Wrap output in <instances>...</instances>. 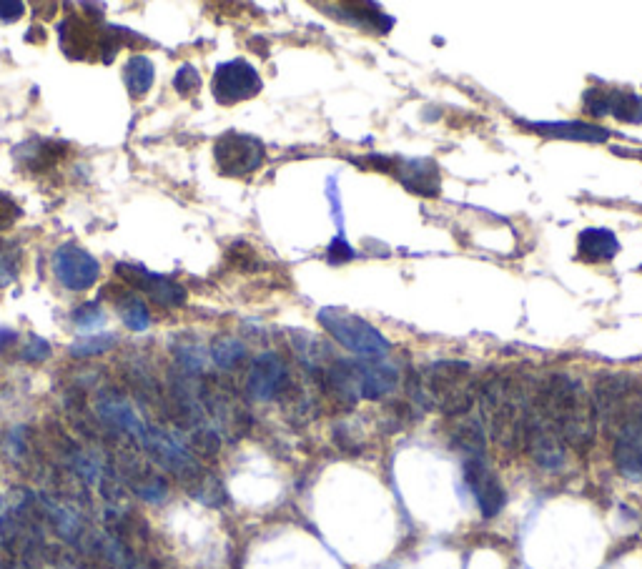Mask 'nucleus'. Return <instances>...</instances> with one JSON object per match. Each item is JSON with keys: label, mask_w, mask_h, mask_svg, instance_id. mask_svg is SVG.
Listing matches in <instances>:
<instances>
[{"label": "nucleus", "mask_w": 642, "mask_h": 569, "mask_svg": "<svg viewBox=\"0 0 642 569\" xmlns=\"http://www.w3.org/2000/svg\"><path fill=\"white\" fill-rule=\"evenodd\" d=\"M53 274L68 291H88L101 276V264L76 244H63L53 254Z\"/></svg>", "instance_id": "1a4fd4ad"}, {"label": "nucleus", "mask_w": 642, "mask_h": 569, "mask_svg": "<svg viewBox=\"0 0 642 569\" xmlns=\"http://www.w3.org/2000/svg\"><path fill=\"white\" fill-rule=\"evenodd\" d=\"M409 394L427 407L442 409L449 417H462L472 409L477 397L472 366L464 361H437L427 369L422 384Z\"/></svg>", "instance_id": "7ed1b4c3"}, {"label": "nucleus", "mask_w": 642, "mask_h": 569, "mask_svg": "<svg viewBox=\"0 0 642 569\" xmlns=\"http://www.w3.org/2000/svg\"><path fill=\"white\" fill-rule=\"evenodd\" d=\"M16 339H18V334H16V331H8V329H3V331H0V351L6 349V346L16 344Z\"/></svg>", "instance_id": "2f4dec72"}, {"label": "nucleus", "mask_w": 642, "mask_h": 569, "mask_svg": "<svg viewBox=\"0 0 642 569\" xmlns=\"http://www.w3.org/2000/svg\"><path fill=\"white\" fill-rule=\"evenodd\" d=\"M211 354H214V361L221 369H234L246 356V346L239 339H234V336H221V339H216Z\"/></svg>", "instance_id": "5701e85b"}, {"label": "nucleus", "mask_w": 642, "mask_h": 569, "mask_svg": "<svg viewBox=\"0 0 642 569\" xmlns=\"http://www.w3.org/2000/svg\"><path fill=\"white\" fill-rule=\"evenodd\" d=\"M327 259H329V264H347V261L354 259V249L347 244V241H344V236H337V239L329 244Z\"/></svg>", "instance_id": "cd10ccee"}, {"label": "nucleus", "mask_w": 642, "mask_h": 569, "mask_svg": "<svg viewBox=\"0 0 642 569\" xmlns=\"http://www.w3.org/2000/svg\"><path fill=\"white\" fill-rule=\"evenodd\" d=\"M585 111L590 116H615L622 123H642V96L615 88H590L585 93Z\"/></svg>", "instance_id": "f8f14e48"}, {"label": "nucleus", "mask_w": 642, "mask_h": 569, "mask_svg": "<svg viewBox=\"0 0 642 569\" xmlns=\"http://www.w3.org/2000/svg\"><path fill=\"white\" fill-rule=\"evenodd\" d=\"M0 504H3V499H0Z\"/></svg>", "instance_id": "473e14b6"}, {"label": "nucleus", "mask_w": 642, "mask_h": 569, "mask_svg": "<svg viewBox=\"0 0 642 569\" xmlns=\"http://www.w3.org/2000/svg\"><path fill=\"white\" fill-rule=\"evenodd\" d=\"M612 437V459L622 477L642 479V389L632 407L627 409L625 417L617 422V427L610 432Z\"/></svg>", "instance_id": "39448f33"}, {"label": "nucleus", "mask_w": 642, "mask_h": 569, "mask_svg": "<svg viewBox=\"0 0 642 569\" xmlns=\"http://www.w3.org/2000/svg\"><path fill=\"white\" fill-rule=\"evenodd\" d=\"M359 369V394L364 399H382L384 394L394 392L399 376L394 366H387L384 361H362Z\"/></svg>", "instance_id": "f3484780"}, {"label": "nucleus", "mask_w": 642, "mask_h": 569, "mask_svg": "<svg viewBox=\"0 0 642 569\" xmlns=\"http://www.w3.org/2000/svg\"><path fill=\"white\" fill-rule=\"evenodd\" d=\"M464 479L469 484V492L477 499L479 512L485 514L487 519L497 517L502 512V507H505L507 497L500 479L495 477V472L485 462V457H469L464 462Z\"/></svg>", "instance_id": "9b49d317"}, {"label": "nucleus", "mask_w": 642, "mask_h": 569, "mask_svg": "<svg viewBox=\"0 0 642 569\" xmlns=\"http://www.w3.org/2000/svg\"><path fill=\"white\" fill-rule=\"evenodd\" d=\"M123 81L131 96H143L153 86V63L148 56H133L123 66Z\"/></svg>", "instance_id": "aec40b11"}, {"label": "nucleus", "mask_w": 642, "mask_h": 569, "mask_svg": "<svg viewBox=\"0 0 642 569\" xmlns=\"http://www.w3.org/2000/svg\"><path fill=\"white\" fill-rule=\"evenodd\" d=\"M319 321L327 329V334H332V339H337L344 349L362 356L364 361H384V356L392 349L377 326L359 319V316L347 314V311L321 309Z\"/></svg>", "instance_id": "20e7f679"}, {"label": "nucleus", "mask_w": 642, "mask_h": 569, "mask_svg": "<svg viewBox=\"0 0 642 569\" xmlns=\"http://www.w3.org/2000/svg\"><path fill=\"white\" fill-rule=\"evenodd\" d=\"M73 319H76V326L83 331H96L98 326L103 324V311L98 309L96 304H86L81 306V309L73 314Z\"/></svg>", "instance_id": "bb28decb"}, {"label": "nucleus", "mask_w": 642, "mask_h": 569, "mask_svg": "<svg viewBox=\"0 0 642 569\" xmlns=\"http://www.w3.org/2000/svg\"><path fill=\"white\" fill-rule=\"evenodd\" d=\"M321 384V392L332 399V404L342 409H352L357 404L359 394V369L352 361L337 359L327 366V369L316 371Z\"/></svg>", "instance_id": "4468645a"}, {"label": "nucleus", "mask_w": 642, "mask_h": 569, "mask_svg": "<svg viewBox=\"0 0 642 569\" xmlns=\"http://www.w3.org/2000/svg\"><path fill=\"white\" fill-rule=\"evenodd\" d=\"M23 13H26L23 3H16V0H3V3H0V18H3V21H18Z\"/></svg>", "instance_id": "7c9ffc66"}, {"label": "nucleus", "mask_w": 642, "mask_h": 569, "mask_svg": "<svg viewBox=\"0 0 642 569\" xmlns=\"http://www.w3.org/2000/svg\"><path fill=\"white\" fill-rule=\"evenodd\" d=\"M289 384V369H286V364L281 361V356L266 351V354H261L259 359L251 364L246 389H249L251 397L259 399V402H269V399L281 397V394L289 389Z\"/></svg>", "instance_id": "ddd939ff"}, {"label": "nucleus", "mask_w": 642, "mask_h": 569, "mask_svg": "<svg viewBox=\"0 0 642 569\" xmlns=\"http://www.w3.org/2000/svg\"><path fill=\"white\" fill-rule=\"evenodd\" d=\"M264 143L249 133L229 131L216 141V166L224 176H249L264 163Z\"/></svg>", "instance_id": "423d86ee"}, {"label": "nucleus", "mask_w": 642, "mask_h": 569, "mask_svg": "<svg viewBox=\"0 0 642 569\" xmlns=\"http://www.w3.org/2000/svg\"><path fill=\"white\" fill-rule=\"evenodd\" d=\"M452 442L457 444L462 452H467L469 457H485V429L479 422H459L457 427L452 429Z\"/></svg>", "instance_id": "412c9836"}, {"label": "nucleus", "mask_w": 642, "mask_h": 569, "mask_svg": "<svg viewBox=\"0 0 642 569\" xmlns=\"http://www.w3.org/2000/svg\"><path fill=\"white\" fill-rule=\"evenodd\" d=\"M118 309H121L123 324H126L131 331H146L148 326H151V314H148V306L143 304L138 296L128 294L126 299L118 304Z\"/></svg>", "instance_id": "4be33fe9"}, {"label": "nucleus", "mask_w": 642, "mask_h": 569, "mask_svg": "<svg viewBox=\"0 0 642 569\" xmlns=\"http://www.w3.org/2000/svg\"><path fill=\"white\" fill-rule=\"evenodd\" d=\"M522 126L527 131L537 133L545 138H562V141H582V143H605L612 136L607 128L595 126V123L585 121H540V123H525Z\"/></svg>", "instance_id": "dca6fc26"}, {"label": "nucleus", "mask_w": 642, "mask_h": 569, "mask_svg": "<svg viewBox=\"0 0 642 569\" xmlns=\"http://www.w3.org/2000/svg\"><path fill=\"white\" fill-rule=\"evenodd\" d=\"M116 344H118V339L111 334L83 336V339H78L76 344L71 346V354L73 356H98V354H106V351H111Z\"/></svg>", "instance_id": "b1692460"}, {"label": "nucleus", "mask_w": 642, "mask_h": 569, "mask_svg": "<svg viewBox=\"0 0 642 569\" xmlns=\"http://www.w3.org/2000/svg\"><path fill=\"white\" fill-rule=\"evenodd\" d=\"M116 274L121 276L123 281H128L131 286H136V289L148 291V294H151V299L156 301V304L166 306V309H174V306H181L186 301L184 286H179L176 281H171V279H164V276L148 274V271L141 269V266L118 264Z\"/></svg>", "instance_id": "2eb2a0df"}, {"label": "nucleus", "mask_w": 642, "mask_h": 569, "mask_svg": "<svg viewBox=\"0 0 642 569\" xmlns=\"http://www.w3.org/2000/svg\"><path fill=\"white\" fill-rule=\"evenodd\" d=\"M18 214H21L18 206L13 201H8L6 196H0V229H8L18 219Z\"/></svg>", "instance_id": "c756f323"}, {"label": "nucleus", "mask_w": 642, "mask_h": 569, "mask_svg": "<svg viewBox=\"0 0 642 569\" xmlns=\"http://www.w3.org/2000/svg\"><path fill=\"white\" fill-rule=\"evenodd\" d=\"M532 407L552 424L565 447L587 449L595 442L597 414L590 394L567 374H550L537 387Z\"/></svg>", "instance_id": "f257e3e1"}, {"label": "nucleus", "mask_w": 642, "mask_h": 569, "mask_svg": "<svg viewBox=\"0 0 642 569\" xmlns=\"http://www.w3.org/2000/svg\"><path fill=\"white\" fill-rule=\"evenodd\" d=\"M369 166L382 168V171L392 173L399 178L407 191L417 196H427L434 199L442 191V178H439L437 163L429 158H414V161H402V158H384V156H369Z\"/></svg>", "instance_id": "0eeeda50"}, {"label": "nucleus", "mask_w": 642, "mask_h": 569, "mask_svg": "<svg viewBox=\"0 0 642 569\" xmlns=\"http://www.w3.org/2000/svg\"><path fill=\"white\" fill-rule=\"evenodd\" d=\"M174 86L176 91L184 93V96H191V93H196L201 88V76L196 73L194 66H181L174 78Z\"/></svg>", "instance_id": "a878e982"}, {"label": "nucleus", "mask_w": 642, "mask_h": 569, "mask_svg": "<svg viewBox=\"0 0 642 569\" xmlns=\"http://www.w3.org/2000/svg\"><path fill=\"white\" fill-rule=\"evenodd\" d=\"M18 276V251L13 246H0V289L13 284Z\"/></svg>", "instance_id": "393cba45"}, {"label": "nucleus", "mask_w": 642, "mask_h": 569, "mask_svg": "<svg viewBox=\"0 0 642 569\" xmlns=\"http://www.w3.org/2000/svg\"><path fill=\"white\" fill-rule=\"evenodd\" d=\"M522 447H527V452H530V457L535 459L537 467L547 469V472H555V469L565 467L567 462L565 442H562L560 434L552 429V424L547 422V419L542 417L532 404H530V414H527Z\"/></svg>", "instance_id": "6e6552de"}, {"label": "nucleus", "mask_w": 642, "mask_h": 569, "mask_svg": "<svg viewBox=\"0 0 642 569\" xmlns=\"http://www.w3.org/2000/svg\"><path fill=\"white\" fill-rule=\"evenodd\" d=\"M334 11L347 23H354L357 28H372L377 33H387L394 26V18L384 16L377 6H337Z\"/></svg>", "instance_id": "6ab92c4d"}, {"label": "nucleus", "mask_w": 642, "mask_h": 569, "mask_svg": "<svg viewBox=\"0 0 642 569\" xmlns=\"http://www.w3.org/2000/svg\"><path fill=\"white\" fill-rule=\"evenodd\" d=\"M261 86L264 83H261L256 68L251 63L241 61V58L221 63L214 73V96L224 106H234V103L246 101V98H254L261 91Z\"/></svg>", "instance_id": "9d476101"}, {"label": "nucleus", "mask_w": 642, "mask_h": 569, "mask_svg": "<svg viewBox=\"0 0 642 569\" xmlns=\"http://www.w3.org/2000/svg\"><path fill=\"white\" fill-rule=\"evenodd\" d=\"M477 397L479 409H482V422H485L490 437L507 452L520 449L532 404L520 379L510 374L490 376L477 389Z\"/></svg>", "instance_id": "f03ea898"}, {"label": "nucleus", "mask_w": 642, "mask_h": 569, "mask_svg": "<svg viewBox=\"0 0 642 569\" xmlns=\"http://www.w3.org/2000/svg\"><path fill=\"white\" fill-rule=\"evenodd\" d=\"M620 254V241L610 229H585L577 236V256L587 264L612 261Z\"/></svg>", "instance_id": "a211bd4d"}, {"label": "nucleus", "mask_w": 642, "mask_h": 569, "mask_svg": "<svg viewBox=\"0 0 642 569\" xmlns=\"http://www.w3.org/2000/svg\"><path fill=\"white\" fill-rule=\"evenodd\" d=\"M48 356H51V346H48V341H43L41 336H31V339H28V346L23 349V359L46 361Z\"/></svg>", "instance_id": "c85d7f7f"}]
</instances>
